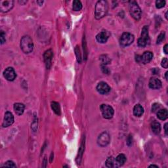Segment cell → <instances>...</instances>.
Here are the masks:
<instances>
[{"instance_id":"cell-1","label":"cell","mask_w":168,"mask_h":168,"mask_svg":"<svg viewBox=\"0 0 168 168\" xmlns=\"http://www.w3.org/2000/svg\"><path fill=\"white\" fill-rule=\"evenodd\" d=\"M108 9V5L107 1L100 0L96 3L95 14V18L97 19H101L103 18L107 14Z\"/></svg>"},{"instance_id":"cell-2","label":"cell","mask_w":168,"mask_h":168,"mask_svg":"<svg viewBox=\"0 0 168 168\" xmlns=\"http://www.w3.org/2000/svg\"><path fill=\"white\" fill-rule=\"evenodd\" d=\"M21 48L24 53L28 54L32 52L34 43L32 39L29 36H24L21 40Z\"/></svg>"},{"instance_id":"cell-3","label":"cell","mask_w":168,"mask_h":168,"mask_svg":"<svg viewBox=\"0 0 168 168\" xmlns=\"http://www.w3.org/2000/svg\"><path fill=\"white\" fill-rule=\"evenodd\" d=\"M129 10L130 14L136 21H139L141 18L142 11L136 1H132L129 2Z\"/></svg>"},{"instance_id":"cell-4","label":"cell","mask_w":168,"mask_h":168,"mask_svg":"<svg viewBox=\"0 0 168 168\" xmlns=\"http://www.w3.org/2000/svg\"><path fill=\"white\" fill-rule=\"evenodd\" d=\"M149 26H145L142 29L141 36L138 39V45L141 48H144L149 43Z\"/></svg>"},{"instance_id":"cell-5","label":"cell","mask_w":168,"mask_h":168,"mask_svg":"<svg viewBox=\"0 0 168 168\" xmlns=\"http://www.w3.org/2000/svg\"><path fill=\"white\" fill-rule=\"evenodd\" d=\"M134 36L129 32L123 33L121 36L120 39V43L121 46L127 47L132 45L133 42L134 41Z\"/></svg>"},{"instance_id":"cell-6","label":"cell","mask_w":168,"mask_h":168,"mask_svg":"<svg viewBox=\"0 0 168 168\" xmlns=\"http://www.w3.org/2000/svg\"><path fill=\"white\" fill-rule=\"evenodd\" d=\"M100 109L104 118H105V119H111L113 117L114 111L113 108L111 106L103 104V105H101Z\"/></svg>"},{"instance_id":"cell-7","label":"cell","mask_w":168,"mask_h":168,"mask_svg":"<svg viewBox=\"0 0 168 168\" xmlns=\"http://www.w3.org/2000/svg\"><path fill=\"white\" fill-rule=\"evenodd\" d=\"M135 60L137 63H143L144 65L149 63L153 58V53L150 51H146L142 55H136Z\"/></svg>"},{"instance_id":"cell-8","label":"cell","mask_w":168,"mask_h":168,"mask_svg":"<svg viewBox=\"0 0 168 168\" xmlns=\"http://www.w3.org/2000/svg\"><path fill=\"white\" fill-rule=\"evenodd\" d=\"M110 142V136L108 132H103L98 136L97 139L98 145L101 147H105L109 144Z\"/></svg>"},{"instance_id":"cell-9","label":"cell","mask_w":168,"mask_h":168,"mask_svg":"<svg viewBox=\"0 0 168 168\" xmlns=\"http://www.w3.org/2000/svg\"><path fill=\"white\" fill-rule=\"evenodd\" d=\"M14 1L13 0H7V1H0V10L3 13H7L13 9Z\"/></svg>"},{"instance_id":"cell-10","label":"cell","mask_w":168,"mask_h":168,"mask_svg":"<svg viewBox=\"0 0 168 168\" xmlns=\"http://www.w3.org/2000/svg\"><path fill=\"white\" fill-rule=\"evenodd\" d=\"M3 76L7 81H14L17 77L15 71L12 67L7 68L3 72Z\"/></svg>"},{"instance_id":"cell-11","label":"cell","mask_w":168,"mask_h":168,"mask_svg":"<svg viewBox=\"0 0 168 168\" xmlns=\"http://www.w3.org/2000/svg\"><path fill=\"white\" fill-rule=\"evenodd\" d=\"M14 116L13 114L10 112H7L5 114V116L3 119V123H2V126L3 127H7L9 126H11L14 122Z\"/></svg>"},{"instance_id":"cell-12","label":"cell","mask_w":168,"mask_h":168,"mask_svg":"<svg viewBox=\"0 0 168 168\" xmlns=\"http://www.w3.org/2000/svg\"><path fill=\"white\" fill-rule=\"evenodd\" d=\"M110 87L108 85L107 83L101 81L98 83L97 86V90L99 93L102 95H105V94L108 93L110 91Z\"/></svg>"},{"instance_id":"cell-13","label":"cell","mask_w":168,"mask_h":168,"mask_svg":"<svg viewBox=\"0 0 168 168\" xmlns=\"http://www.w3.org/2000/svg\"><path fill=\"white\" fill-rule=\"evenodd\" d=\"M53 56V53L51 49H49V50L46 51L45 53H44L43 59H44V61H45V63L46 65V68L48 69H49L51 68Z\"/></svg>"},{"instance_id":"cell-14","label":"cell","mask_w":168,"mask_h":168,"mask_svg":"<svg viewBox=\"0 0 168 168\" xmlns=\"http://www.w3.org/2000/svg\"><path fill=\"white\" fill-rule=\"evenodd\" d=\"M149 87L152 90H159L162 87V81L159 79L156 78H151L149 80Z\"/></svg>"},{"instance_id":"cell-15","label":"cell","mask_w":168,"mask_h":168,"mask_svg":"<svg viewBox=\"0 0 168 168\" xmlns=\"http://www.w3.org/2000/svg\"><path fill=\"white\" fill-rule=\"evenodd\" d=\"M109 38V34L107 31H102L96 36V39L101 43H105Z\"/></svg>"},{"instance_id":"cell-16","label":"cell","mask_w":168,"mask_h":168,"mask_svg":"<svg viewBox=\"0 0 168 168\" xmlns=\"http://www.w3.org/2000/svg\"><path fill=\"white\" fill-rule=\"evenodd\" d=\"M14 110L16 114L18 116H21L24 113V108H25V107L23 105V103H15L14 105Z\"/></svg>"},{"instance_id":"cell-17","label":"cell","mask_w":168,"mask_h":168,"mask_svg":"<svg viewBox=\"0 0 168 168\" xmlns=\"http://www.w3.org/2000/svg\"><path fill=\"white\" fill-rule=\"evenodd\" d=\"M144 113V108L139 104L136 105L133 108V114L137 117H140Z\"/></svg>"},{"instance_id":"cell-18","label":"cell","mask_w":168,"mask_h":168,"mask_svg":"<svg viewBox=\"0 0 168 168\" xmlns=\"http://www.w3.org/2000/svg\"><path fill=\"white\" fill-rule=\"evenodd\" d=\"M106 166L109 168H115L118 167L116 164V158H114L113 156L108 157L106 160Z\"/></svg>"},{"instance_id":"cell-19","label":"cell","mask_w":168,"mask_h":168,"mask_svg":"<svg viewBox=\"0 0 168 168\" xmlns=\"http://www.w3.org/2000/svg\"><path fill=\"white\" fill-rule=\"evenodd\" d=\"M126 156L123 154H120L116 158V164L118 167L122 166L123 164H125L126 162Z\"/></svg>"},{"instance_id":"cell-20","label":"cell","mask_w":168,"mask_h":168,"mask_svg":"<svg viewBox=\"0 0 168 168\" xmlns=\"http://www.w3.org/2000/svg\"><path fill=\"white\" fill-rule=\"evenodd\" d=\"M157 117L161 120H165L168 118V112L167 109H160L157 112Z\"/></svg>"},{"instance_id":"cell-21","label":"cell","mask_w":168,"mask_h":168,"mask_svg":"<svg viewBox=\"0 0 168 168\" xmlns=\"http://www.w3.org/2000/svg\"><path fill=\"white\" fill-rule=\"evenodd\" d=\"M151 127L153 133H155V134H159L160 132H161V125H160L159 122H156V121L152 122Z\"/></svg>"},{"instance_id":"cell-22","label":"cell","mask_w":168,"mask_h":168,"mask_svg":"<svg viewBox=\"0 0 168 168\" xmlns=\"http://www.w3.org/2000/svg\"><path fill=\"white\" fill-rule=\"evenodd\" d=\"M51 108L52 110H53V112H55L56 115L60 116L61 115V107L59 104L56 102H55V101H53L51 103Z\"/></svg>"},{"instance_id":"cell-23","label":"cell","mask_w":168,"mask_h":168,"mask_svg":"<svg viewBox=\"0 0 168 168\" xmlns=\"http://www.w3.org/2000/svg\"><path fill=\"white\" fill-rule=\"evenodd\" d=\"M72 9L74 11H79L82 9V3H81L80 1L78 0H75L74 1L72 4Z\"/></svg>"},{"instance_id":"cell-24","label":"cell","mask_w":168,"mask_h":168,"mask_svg":"<svg viewBox=\"0 0 168 168\" xmlns=\"http://www.w3.org/2000/svg\"><path fill=\"white\" fill-rule=\"evenodd\" d=\"M100 59L101 61V63H102V65H107V64H109L110 63V58L106 55H101L100 56Z\"/></svg>"},{"instance_id":"cell-25","label":"cell","mask_w":168,"mask_h":168,"mask_svg":"<svg viewBox=\"0 0 168 168\" xmlns=\"http://www.w3.org/2000/svg\"><path fill=\"white\" fill-rule=\"evenodd\" d=\"M165 5V1L164 0H157L156 1V7L158 9H160L164 7Z\"/></svg>"},{"instance_id":"cell-26","label":"cell","mask_w":168,"mask_h":168,"mask_svg":"<svg viewBox=\"0 0 168 168\" xmlns=\"http://www.w3.org/2000/svg\"><path fill=\"white\" fill-rule=\"evenodd\" d=\"M165 32H162L161 34H160L158 37L157 38V40H156V43L157 44H160L162 43V42L164 41V39H165Z\"/></svg>"},{"instance_id":"cell-27","label":"cell","mask_w":168,"mask_h":168,"mask_svg":"<svg viewBox=\"0 0 168 168\" xmlns=\"http://www.w3.org/2000/svg\"><path fill=\"white\" fill-rule=\"evenodd\" d=\"M75 52H76V56H77L78 62L79 63H80L81 61V55H80V48H78V46H76V48H75Z\"/></svg>"},{"instance_id":"cell-28","label":"cell","mask_w":168,"mask_h":168,"mask_svg":"<svg viewBox=\"0 0 168 168\" xmlns=\"http://www.w3.org/2000/svg\"><path fill=\"white\" fill-rule=\"evenodd\" d=\"M2 167H17L16 165L14 164V163L13 161H11V160H9V161H7L6 163H5V164L3 165Z\"/></svg>"},{"instance_id":"cell-29","label":"cell","mask_w":168,"mask_h":168,"mask_svg":"<svg viewBox=\"0 0 168 168\" xmlns=\"http://www.w3.org/2000/svg\"><path fill=\"white\" fill-rule=\"evenodd\" d=\"M160 105L158 103H154L153 104L152 107V111L153 112H157L158 111L160 110Z\"/></svg>"},{"instance_id":"cell-30","label":"cell","mask_w":168,"mask_h":168,"mask_svg":"<svg viewBox=\"0 0 168 168\" xmlns=\"http://www.w3.org/2000/svg\"><path fill=\"white\" fill-rule=\"evenodd\" d=\"M162 66L164 68H167L168 67V60L167 58H164L162 61Z\"/></svg>"},{"instance_id":"cell-31","label":"cell","mask_w":168,"mask_h":168,"mask_svg":"<svg viewBox=\"0 0 168 168\" xmlns=\"http://www.w3.org/2000/svg\"><path fill=\"white\" fill-rule=\"evenodd\" d=\"M0 39H1V44H3L6 42V34L3 32V31H1Z\"/></svg>"},{"instance_id":"cell-32","label":"cell","mask_w":168,"mask_h":168,"mask_svg":"<svg viewBox=\"0 0 168 168\" xmlns=\"http://www.w3.org/2000/svg\"><path fill=\"white\" fill-rule=\"evenodd\" d=\"M31 127L34 132H36V129H38V121L34 120V122L32 123Z\"/></svg>"},{"instance_id":"cell-33","label":"cell","mask_w":168,"mask_h":168,"mask_svg":"<svg viewBox=\"0 0 168 168\" xmlns=\"http://www.w3.org/2000/svg\"><path fill=\"white\" fill-rule=\"evenodd\" d=\"M101 69H102V71L105 74H108L110 73V70H108V68L107 67L106 65H101Z\"/></svg>"},{"instance_id":"cell-34","label":"cell","mask_w":168,"mask_h":168,"mask_svg":"<svg viewBox=\"0 0 168 168\" xmlns=\"http://www.w3.org/2000/svg\"><path fill=\"white\" fill-rule=\"evenodd\" d=\"M167 49H168V45H167V44H166V45H165L164 48V53L165 54H167L168 53Z\"/></svg>"},{"instance_id":"cell-35","label":"cell","mask_w":168,"mask_h":168,"mask_svg":"<svg viewBox=\"0 0 168 168\" xmlns=\"http://www.w3.org/2000/svg\"><path fill=\"white\" fill-rule=\"evenodd\" d=\"M167 125H168V123H166L164 125V129H165V135H167V132H168V130H167Z\"/></svg>"},{"instance_id":"cell-36","label":"cell","mask_w":168,"mask_h":168,"mask_svg":"<svg viewBox=\"0 0 168 168\" xmlns=\"http://www.w3.org/2000/svg\"><path fill=\"white\" fill-rule=\"evenodd\" d=\"M154 167L158 168V165H150V166H149V167Z\"/></svg>"},{"instance_id":"cell-37","label":"cell","mask_w":168,"mask_h":168,"mask_svg":"<svg viewBox=\"0 0 168 168\" xmlns=\"http://www.w3.org/2000/svg\"><path fill=\"white\" fill-rule=\"evenodd\" d=\"M167 74H168V72H165V79H166V80H168Z\"/></svg>"},{"instance_id":"cell-38","label":"cell","mask_w":168,"mask_h":168,"mask_svg":"<svg viewBox=\"0 0 168 168\" xmlns=\"http://www.w3.org/2000/svg\"><path fill=\"white\" fill-rule=\"evenodd\" d=\"M165 18H166V19H167L168 18H167V11L166 12V13H165Z\"/></svg>"}]
</instances>
